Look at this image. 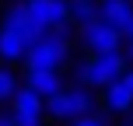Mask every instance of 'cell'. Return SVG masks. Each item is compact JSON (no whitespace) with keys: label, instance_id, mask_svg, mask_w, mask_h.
Masks as SVG:
<instances>
[{"label":"cell","instance_id":"obj_17","mask_svg":"<svg viewBox=\"0 0 133 126\" xmlns=\"http://www.w3.org/2000/svg\"><path fill=\"white\" fill-rule=\"evenodd\" d=\"M123 56H126V60H133V46H123Z\"/></svg>","mask_w":133,"mask_h":126},{"label":"cell","instance_id":"obj_2","mask_svg":"<svg viewBox=\"0 0 133 126\" xmlns=\"http://www.w3.org/2000/svg\"><path fill=\"white\" fill-rule=\"evenodd\" d=\"M126 56L116 53V56H81V60L70 63V81L81 88H91V91H105L112 88L116 81L126 77Z\"/></svg>","mask_w":133,"mask_h":126},{"label":"cell","instance_id":"obj_6","mask_svg":"<svg viewBox=\"0 0 133 126\" xmlns=\"http://www.w3.org/2000/svg\"><path fill=\"white\" fill-rule=\"evenodd\" d=\"M25 7L32 11L35 25H42L46 32L70 25V0H25Z\"/></svg>","mask_w":133,"mask_h":126},{"label":"cell","instance_id":"obj_9","mask_svg":"<svg viewBox=\"0 0 133 126\" xmlns=\"http://www.w3.org/2000/svg\"><path fill=\"white\" fill-rule=\"evenodd\" d=\"M28 46H32V42H28L21 32L0 28V63H4V67H18V63H25Z\"/></svg>","mask_w":133,"mask_h":126},{"label":"cell","instance_id":"obj_15","mask_svg":"<svg viewBox=\"0 0 133 126\" xmlns=\"http://www.w3.org/2000/svg\"><path fill=\"white\" fill-rule=\"evenodd\" d=\"M123 39H126V46H133V21H130V28L123 32Z\"/></svg>","mask_w":133,"mask_h":126},{"label":"cell","instance_id":"obj_1","mask_svg":"<svg viewBox=\"0 0 133 126\" xmlns=\"http://www.w3.org/2000/svg\"><path fill=\"white\" fill-rule=\"evenodd\" d=\"M74 39H77V28H74V25H63V28H56V32L42 35L39 42L28 46L25 70H56V74H63V67L70 63Z\"/></svg>","mask_w":133,"mask_h":126},{"label":"cell","instance_id":"obj_11","mask_svg":"<svg viewBox=\"0 0 133 126\" xmlns=\"http://www.w3.org/2000/svg\"><path fill=\"white\" fill-rule=\"evenodd\" d=\"M95 21H102V0H70V25L77 32Z\"/></svg>","mask_w":133,"mask_h":126},{"label":"cell","instance_id":"obj_10","mask_svg":"<svg viewBox=\"0 0 133 126\" xmlns=\"http://www.w3.org/2000/svg\"><path fill=\"white\" fill-rule=\"evenodd\" d=\"M102 21L126 32L133 21V0H102Z\"/></svg>","mask_w":133,"mask_h":126},{"label":"cell","instance_id":"obj_4","mask_svg":"<svg viewBox=\"0 0 133 126\" xmlns=\"http://www.w3.org/2000/svg\"><path fill=\"white\" fill-rule=\"evenodd\" d=\"M7 109L14 112V126H46V119H49L46 116V98L35 95L32 88H21Z\"/></svg>","mask_w":133,"mask_h":126},{"label":"cell","instance_id":"obj_3","mask_svg":"<svg viewBox=\"0 0 133 126\" xmlns=\"http://www.w3.org/2000/svg\"><path fill=\"white\" fill-rule=\"evenodd\" d=\"M77 46L84 49V56H116V53H123L126 39H123L119 28L105 25V21H95V25L77 32Z\"/></svg>","mask_w":133,"mask_h":126},{"label":"cell","instance_id":"obj_8","mask_svg":"<svg viewBox=\"0 0 133 126\" xmlns=\"http://www.w3.org/2000/svg\"><path fill=\"white\" fill-rule=\"evenodd\" d=\"M25 88H32L35 95H42L49 102L60 91H66L70 84H63V74H56V70H25Z\"/></svg>","mask_w":133,"mask_h":126},{"label":"cell","instance_id":"obj_18","mask_svg":"<svg viewBox=\"0 0 133 126\" xmlns=\"http://www.w3.org/2000/svg\"><path fill=\"white\" fill-rule=\"evenodd\" d=\"M130 126H133V116H130Z\"/></svg>","mask_w":133,"mask_h":126},{"label":"cell","instance_id":"obj_13","mask_svg":"<svg viewBox=\"0 0 133 126\" xmlns=\"http://www.w3.org/2000/svg\"><path fill=\"white\" fill-rule=\"evenodd\" d=\"M66 126H112V123H109L102 112H91V116H84V119H74V123H66Z\"/></svg>","mask_w":133,"mask_h":126},{"label":"cell","instance_id":"obj_5","mask_svg":"<svg viewBox=\"0 0 133 126\" xmlns=\"http://www.w3.org/2000/svg\"><path fill=\"white\" fill-rule=\"evenodd\" d=\"M0 28L21 32L28 42H39L42 35H49L42 25H35V18H32V11L25 7V0H14V4H7L4 11H0Z\"/></svg>","mask_w":133,"mask_h":126},{"label":"cell","instance_id":"obj_7","mask_svg":"<svg viewBox=\"0 0 133 126\" xmlns=\"http://www.w3.org/2000/svg\"><path fill=\"white\" fill-rule=\"evenodd\" d=\"M98 102L109 116H133V91H130L126 81H116L112 88L98 91Z\"/></svg>","mask_w":133,"mask_h":126},{"label":"cell","instance_id":"obj_14","mask_svg":"<svg viewBox=\"0 0 133 126\" xmlns=\"http://www.w3.org/2000/svg\"><path fill=\"white\" fill-rule=\"evenodd\" d=\"M0 126H14V112L11 109H0Z\"/></svg>","mask_w":133,"mask_h":126},{"label":"cell","instance_id":"obj_12","mask_svg":"<svg viewBox=\"0 0 133 126\" xmlns=\"http://www.w3.org/2000/svg\"><path fill=\"white\" fill-rule=\"evenodd\" d=\"M25 88V74H18L14 67H4L0 63V105H11L14 95Z\"/></svg>","mask_w":133,"mask_h":126},{"label":"cell","instance_id":"obj_16","mask_svg":"<svg viewBox=\"0 0 133 126\" xmlns=\"http://www.w3.org/2000/svg\"><path fill=\"white\" fill-rule=\"evenodd\" d=\"M123 81H126V84H130V91H133V67L126 70V77H123Z\"/></svg>","mask_w":133,"mask_h":126}]
</instances>
